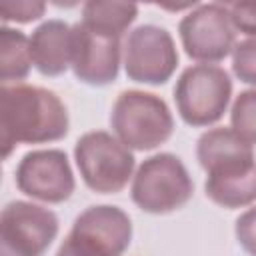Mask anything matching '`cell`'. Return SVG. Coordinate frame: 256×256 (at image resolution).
<instances>
[{
    "mask_svg": "<svg viewBox=\"0 0 256 256\" xmlns=\"http://www.w3.org/2000/svg\"><path fill=\"white\" fill-rule=\"evenodd\" d=\"M42 12H44L42 2H8V0L0 2V14L4 20L28 22V20L38 18Z\"/></svg>",
    "mask_w": 256,
    "mask_h": 256,
    "instance_id": "cell-19",
    "label": "cell"
},
{
    "mask_svg": "<svg viewBox=\"0 0 256 256\" xmlns=\"http://www.w3.org/2000/svg\"><path fill=\"white\" fill-rule=\"evenodd\" d=\"M186 52L196 60H222L234 48V24L228 8L200 6L180 22Z\"/></svg>",
    "mask_w": 256,
    "mask_h": 256,
    "instance_id": "cell-8",
    "label": "cell"
},
{
    "mask_svg": "<svg viewBox=\"0 0 256 256\" xmlns=\"http://www.w3.org/2000/svg\"><path fill=\"white\" fill-rule=\"evenodd\" d=\"M58 256H104L102 252H98L94 246L86 244L84 240L76 238V236H68L66 242L60 246L58 250Z\"/></svg>",
    "mask_w": 256,
    "mask_h": 256,
    "instance_id": "cell-22",
    "label": "cell"
},
{
    "mask_svg": "<svg viewBox=\"0 0 256 256\" xmlns=\"http://www.w3.org/2000/svg\"><path fill=\"white\" fill-rule=\"evenodd\" d=\"M18 188L46 202H62L74 190V178L60 150H38L24 156L16 172Z\"/></svg>",
    "mask_w": 256,
    "mask_h": 256,
    "instance_id": "cell-9",
    "label": "cell"
},
{
    "mask_svg": "<svg viewBox=\"0 0 256 256\" xmlns=\"http://www.w3.org/2000/svg\"><path fill=\"white\" fill-rule=\"evenodd\" d=\"M112 126L122 144L148 150L170 136L172 116L166 104L154 94L128 90L114 104Z\"/></svg>",
    "mask_w": 256,
    "mask_h": 256,
    "instance_id": "cell-2",
    "label": "cell"
},
{
    "mask_svg": "<svg viewBox=\"0 0 256 256\" xmlns=\"http://www.w3.org/2000/svg\"><path fill=\"white\" fill-rule=\"evenodd\" d=\"M124 62L132 80L162 84L174 72L178 54L166 30L156 26H140L128 36Z\"/></svg>",
    "mask_w": 256,
    "mask_h": 256,
    "instance_id": "cell-7",
    "label": "cell"
},
{
    "mask_svg": "<svg viewBox=\"0 0 256 256\" xmlns=\"http://www.w3.org/2000/svg\"><path fill=\"white\" fill-rule=\"evenodd\" d=\"M230 90V78L222 68L198 64L180 76L176 86V104L186 122L204 126L224 114Z\"/></svg>",
    "mask_w": 256,
    "mask_h": 256,
    "instance_id": "cell-5",
    "label": "cell"
},
{
    "mask_svg": "<svg viewBox=\"0 0 256 256\" xmlns=\"http://www.w3.org/2000/svg\"><path fill=\"white\" fill-rule=\"evenodd\" d=\"M232 126L246 142H256V90L242 92L232 108Z\"/></svg>",
    "mask_w": 256,
    "mask_h": 256,
    "instance_id": "cell-17",
    "label": "cell"
},
{
    "mask_svg": "<svg viewBox=\"0 0 256 256\" xmlns=\"http://www.w3.org/2000/svg\"><path fill=\"white\" fill-rule=\"evenodd\" d=\"M192 196V182L176 156L158 154L148 158L132 184L134 202L146 212H170L180 208Z\"/></svg>",
    "mask_w": 256,
    "mask_h": 256,
    "instance_id": "cell-3",
    "label": "cell"
},
{
    "mask_svg": "<svg viewBox=\"0 0 256 256\" xmlns=\"http://www.w3.org/2000/svg\"><path fill=\"white\" fill-rule=\"evenodd\" d=\"M68 130L66 108L56 94L36 86H4L0 92L2 154L16 142H46Z\"/></svg>",
    "mask_w": 256,
    "mask_h": 256,
    "instance_id": "cell-1",
    "label": "cell"
},
{
    "mask_svg": "<svg viewBox=\"0 0 256 256\" xmlns=\"http://www.w3.org/2000/svg\"><path fill=\"white\" fill-rule=\"evenodd\" d=\"M118 60V38L98 34L84 24L72 28V66L80 80L90 84H106L114 80Z\"/></svg>",
    "mask_w": 256,
    "mask_h": 256,
    "instance_id": "cell-10",
    "label": "cell"
},
{
    "mask_svg": "<svg viewBox=\"0 0 256 256\" xmlns=\"http://www.w3.org/2000/svg\"><path fill=\"white\" fill-rule=\"evenodd\" d=\"M32 62L44 74H60L72 64V28L50 20L30 38Z\"/></svg>",
    "mask_w": 256,
    "mask_h": 256,
    "instance_id": "cell-13",
    "label": "cell"
},
{
    "mask_svg": "<svg viewBox=\"0 0 256 256\" xmlns=\"http://www.w3.org/2000/svg\"><path fill=\"white\" fill-rule=\"evenodd\" d=\"M76 162L84 182L96 192L122 190L134 168L130 150L106 132L84 134L76 144Z\"/></svg>",
    "mask_w": 256,
    "mask_h": 256,
    "instance_id": "cell-4",
    "label": "cell"
},
{
    "mask_svg": "<svg viewBox=\"0 0 256 256\" xmlns=\"http://www.w3.org/2000/svg\"><path fill=\"white\" fill-rule=\"evenodd\" d=\"M58 232L56 216L40 206L12 202L2 212L0 256H40Z\"/></svg>",
    "mask_w": 256,
    "mask_h": 256,
    "instance_id": "cell-6",
    "label": "cell"
},
{
    "mask_svg": "<svg viewBox=\"0 0 256 256\" xmlns=\"http://www.w3.org/2000/svg\"><path fill=\"white\" fill-rule=\"evenodd\" d=\"M32 64L30 42L18 30L2 28L0 34V74L2 80H20Z\"/></svg>",
    "mask_w": 256,
    "mask_h": 256,
    "instance_id": "cell-16",
    "label": "cell"
},
{
    "mask_svg": "<svg viewBox=\"0 0 256 256\" xmlns=\"http://www.w3.org/2000/svg\"><path fill=\"white\" fill-rule=\"evenodd\" d=\"M234 72L240 80L256 84V38L244 40L234 50Z\"/></svg>",
    "mask_w": 256,
    "mask_h": 256,
    "instance_id": "cell-18",
    "label": "cell"
},
{
    "mask_svg": "<svg viewBox=\"0 0 256 256\" xmlns=\"http://www.w3.org/2000/svg\"><path fill=\"white\" fill-rule=\"evenodd\" d=\"M136 18V4L126 2H88L84 4V26L90 30L120 38L128 24Z\"/></svg>",
    "mask_w": 256,
    "mask_h": 256,
    "instance_id": "cell-15",
    "label": "cell"
},
{
    "mask_svg": "<svg viewBox=\"0 0 256 256\" xmlns=\"http://www.w3.org/2000/svg\"><path fill=\"white\" fill-rule=\"evenodd\" d=\"M236 236L246 252L256 256V208L244 212L236 222Z\"/></svg>",
    "mask_w": 256,
    "mask_h": 256,
    "instance_id": "cell-21",
    "label": "cell"
},
{
    "mask_svg": "<svg viewBox=\"0 0 256 256\" xmlns=\"http://www.w3.org/2000/svg\"><path fill=\"white\" fill-rule=\"evenodd\" d=\"M228 12L236 28L246 34H256V2H234Z\"/></svg>",
    "mask_w": 256,
    "mask_h": 256,
    "instance_id": "cell-20",
    "label": "cell"
},
{
    "mask_svg": "<svg viewBox=\"0 0 256 256\" xmlns=\"http://www.w3.org/2000/svg\"><path fill=\"white\" fill-rule=\"evenodd\" d=\"M130 220L114 206H94L74 222L72 236L94 246L104 256H120L130 242Z\"/></svg>",
    "mask_w": 256,
    "mask_h": 256,
    "instance_id": "cell-11",
    "label": "cell"
},
{
    "mask_svg": "<svg viewBox=\"0 0 256 256\" xmlns=\"http://www.w3.org/2000/svg\"><path fill=\"white\" fill-rule=\"evenodd\" d=\"M206 194L226 208H236L256 200V166L240 172L208 176Z\"/></svg>",
    "mask_w": 256,
    "mask_h": 256,
    "instance_id": "cell-14",
    "label": "cell"
},
{
    "mask_svg": "<svg viewBox=\"0 0 256 256\" xmlns=\"http://www.w3.org/2000/svg\"><path fill=\"white\" fill-rule=\"evenodd\" d=\"M198 160L210 176L240 172L254 166L250 142L230 128L208 130L198 140Z\"/></svg>",
    "mask_w": 256,
    "mask_h": 256,
    "instance_id": "cell-12",
    "label": "cell"
}]
</instances>
